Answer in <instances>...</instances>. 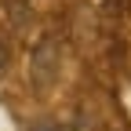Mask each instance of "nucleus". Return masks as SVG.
I'll return each mask as SVG.
<instances>
[{"mask_svg": "<svg viewBox=\"0 0 131 131\" xmlns=\"http://www.w3.org/2000/svg\"><path fill=\"white\" fill-rule=\"evenodd\" d=\"M7 62H11V51H7V40L0 37V80H4V73H7Z\"/></svg>", "mask_w": 131, "mask_h": 131, "instance_id": "f03ea898", "label": "nucleus"}, {"mask_svg": "<svg viewBox=\"0 0 131 131\" xmlns=\"http://www.w3.org/2000/svg\"><path fill=\"white\" fill-rule=\"evenodd\" d=\"M58 62H62V51H58V40L55 37H44L33 51V66H29V77H33V88L44 91L51 88V80L58 77Z\"/></svg>", "mask_w": 131, "mask_h": 131, "instance_id": "f257e3e1", "label": "nucleus"}]
</instances>
